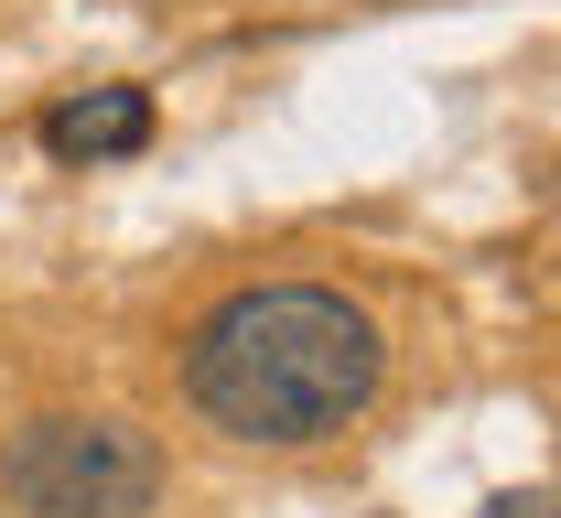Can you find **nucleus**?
I'll return each instance as SVG.
<instances>
[{
  "instance_id": "1",
  "label": "nucleus",
  "mask_w": 561,
  "mask_h": 518,
  "mask_svg": "<svg viewBox=\"0 0 561 518\" xmlns=\"http://www.w3.org/2000/svg\"><path fill=\"white\" fill-rule=\"evenodd\" d=\"M389 389V335L378 313L335 281H249L195 313L184 335V400L195 422L249 453H313L367 422Z\"/></svg>"
},
{
  "instance_id": "2",
  "label": "nucleus",
  "mask_w": 561,
  "mask_h": 518,
  "mask_svg": "<svg viewBox=\"0 0 561 518\" xmlns=\"http://www.w3.org/2000/svg\"><path fill=\"white\" fill-rule=\"evenodd\" d=\"M0 497L22 518H151L162 444L119 411H33L0 433Z\"/></svg>"
},
{
  "instance_id": "3",
  "label": "nucleus",
  "mask_w": 561,
  "mask_h": 518,
  "mask_svg": "<svg viewBox=\"0 0 561 518\" xmlns=\"http://www.w3.org/2000/svg\"><path fill=\"white\" fill-rule=\"evenodd\" d=\"M44 151L55 162H130L151 151V87H76L44 108Z\"/></svg>"
},
{
  "instance_id": "4",
  "label": "nucleus",
  "mask_w": 561,
  "mask_h": 518,
  "mask_svg": "<svg viewBox=\"0 0 561 518\" xmlns=\"http://www.w3.org/2000/svg\"><path fill=\"white\" fill-rule=\"evenodd\" d=\"M476 518H561V497L551 486H507V497H486Z\"/></svg>"
}]
</instances>
